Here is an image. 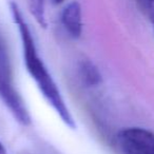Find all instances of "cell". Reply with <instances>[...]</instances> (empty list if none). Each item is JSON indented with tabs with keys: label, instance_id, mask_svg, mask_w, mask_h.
Instances as JSON below:
<instances>
[{
	"label": "cell",
	"instance_id": "obj_1",
	"mask_svg": "<svg viewBox=\"0 0 154 154\" xmlns=\"http://www.w3.org/2000/svg\"><path fill=\"white\" fill-rule=\"evenodd\" d=\"M12 17L17 26L18 32L21 39L22 52H23V59L26 63V68L32 79L35 82L38 90L45 97L50 106L53 108L60 119L66 126L71 129H76V122L60 93L56 82H54L53 77L48 71L45 64L43 63L40 58L35 45L34 37L23 18L19 7L15 2H11L10 5Z\"/></svg>",
	"mask_w": 154,
	"mask_h": 154
},
{
	"label": "cell",
	"instance_id": "obj_2",
	"mask_svg": "<svg viewBox=\"0 0 154 154\" xmlns=\"http://www.w3.org/2000/svg\"><path fill=\"white\" fill-rule=\"evenodd\" d=\"M0 98L20 125L31 124L28 108L14 85L9 53L2 42H0Z\"/></svg>",
	"mask_w": 154,
	"mask_h": 154
},
{
	"label": "cell",
	"instance_id": "obj_3",
	"mask_svg": "<svg viewBox=\"0 0 154 154\" xmlns=\"http://www.w3.org/2000/svg\"><path fill=\"white\" fill-rule=\"evenodd\" d=\"M115 146L120 154H154V133L138 127L119 131Z\"/></svg>",
	"mask_w": 154,
	"mask_h": 154
},
{
	"label": "cell",
	"instance_id": "obj_4",
	"mask_svg": "<svg viewBox=\"0 0 154 154\" xmlns=\"http://www.w3.org/2000/svg\"><path fill=\"white\" fill-rule=\"evenodd\" d=\"M61 23L71 37H80L82 32V16L79 2L72 1L64 7L61 13Z\"/></svg>",
	"mask_w": 154,
	"mask_h": 154
},
{
	"label": "cell",
	"instance_id": "obj_5",
	"mask_svg": "<svg viewBox=\"0 0 154 154\" xmlns=\"http://www.w3.org/2000/svg\"><path fill=\"white\" fill-rule=\"evenodd\" d=\"M80 74L84 82L89 86H97L101 82V75L97 68L90 61H82L80 66Z\"/></svg>",
	"mask_w": 154,
	"mask_h": 154
},
{
	"label": "cell",
	"instance_id": "obj_6",
	"mask_svg": "<svg viewBox=\"0 0 154 154\" xmlns=\"http://www.w3.org/2000/svg\"><path fill=\"white\" fill-rule=\"evenodd\" d=\"M29 10L41 28H47L45 0H26Z\"/></svg>",
	"mask_w": 154,
	"mask_h": 154
},
{
	"label": "cell",
	"instance_id": "obj_7",
	"mask_svg": "<svg viewBox=\"0 0 154 154\" xmlns=\"http://www.w3.org/2000/svg\"><path fill=\"white\" fill-rule=\"evenodd\" d=\"M146 17L154 24V0H136Z\"/></svg>",
	"mask_w": 154,
	"mask_h": 154
},
{
	"label": "cell",
	"instance_id": "obj_8",
	"mask_svg": "<svg viewBox=\"0 0 154 154\" xmlns=\"http://www.w3.org/2000/svg\"><path fill=\"white\" fill-rule=\"evenodd\" d=\"M0 154H8V151L5 149V147L0 143Z\"/></svg>",
	"mask_w": 154,
	"mask_h": 154
},
{
	"label": "cell",
	"instance_id": "obj_9",
	"mask_svg": "<svg viewBox=\"0 0 154 154\" xmlns=\"http://www.w3.org/2000/svg\"><path fill=\"white\" fill-rule=\"evenodd\" d=\"M51 1L54 5H60V3H62L63 1H66V0H51Z\"/></svg>",
	"mask_w": 154,
	"mask_h": 154
}]
</instances>
